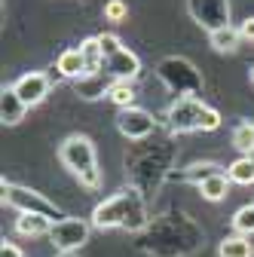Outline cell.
<instances>
[{
  "label": "cell",
  "mask_w": 254,
  "mask_h": 257,
  "mask_svg": "<svg viewBox=\"0 0 254 257\" xmlns=\"http://www.w3.org/2000/svg\"><path fill=\"white\" fill-rule=\"evenodd\" d=\"M205 242L202 227L181 208H172L169 214L156 217L153 223L138 233V248L153 257H190Z\"/></svg>",
  "instance_id": "6da1fadb"
},
{
  "label": "cell",
  "mask_w": 254,
  "mask_h": 257,
  "mask_svg": "<svg viewBox=\"0 0 254 257\" xmlns=\"http://www.w3.org/2000/svg\"><path fill=\"white\" fill-rule=\"evenodd\" d=\"M147 205H144V193H138L135 187H125L119 193H113L110 199L98 202L92 211V227L98 230H129V233H141L147 227Z\"/></svg>",
  "instance_id": "7a4b0ae2"
},
{
  "label": "cell",
  "mask_w": 254,
  "mask_h": 257,
  "mask_svg": "<svg viewBox=\"0 0 254 257\" xmlns=\"http://www.w3.org/2000/svg\"><path fill=\"white\" fill-rule=\"evenodd\" d=\"M172 156H175L172 144H147V141L132 144V150L125 153V172H129L132 187L144 196H150L169 175Z\"/></svg>",
  "instance_id": "3957f363"
},
{
  "label": "cell",
  "mask_w": 254,
  "mask_h": 257,
  "mask_svg": "<svg viewBox=\"0 0 254 257\" xmlns=\"http://www.w3.org/2000/svg\"><path fill=\"white\" fill-rule=\"evenodd\" d=\"M58 159L68 172H74L80 178V184L86 190L101 187V169H98V156H95V144L86 135H71V138L61 141Z\"/></svg>",
  "instance_id": "277c9868"
},
{
  "label": "cell",
  "mask_w": 254,
  "mask_h": 257,
  "mask_svg": "<svg viewBox=\"0 0 254 257\" xmlns=\"http://www.w3.org/2000/svg\"><path fill=\"white\" fill-rule=\"evenodd\" d=\"M166 125L172 135H187V132H214L220 125V113L199 98H178L166 110Z\"/></svg>",
  "instance_id": "5b68a950"
},
{
  "label": "cell",
  "mask_w": 254,
  "mask_h": 257,
  "mask_svg": "<svg viewBox=\"0 0 254 257\" xmlns=\"http://www.w3.org/2000/svg\"><path fill=\"white\" fill-rule=\"evenodd\" d=\"M156 77H160V83L175 92L178 98H199L205 83H202V74L196 71V64L184 58V55H169L163 58L160 64H156Z\"/></svg>",
  "instance_id": "8992f818"
},
{
  "label": "cell",
  "mask_w": 254,
  "mask_h": 257,
  "mask_svg": "<svg viewBox=\"0 0 254 257\" xmlns=\"http://www.w3.org/2000/svg\"><path fill=\"white\" fill-rule=\"evenodd\" d=\"M4 205L19 208V214H46L49 220H65V217H71V214L61 211L55 202H49L43 193L28 190V187H19V184H10V181H4Z\"/></svg>",
  "instance_id": "52a82bcc"
},
{
  "label": "cell",
  "mask_w": 254,
  "mask_h": 257,
  "mask_svg": "<svg viewBox=\"0 0 254 257\" xmlns=\"http://www.w3.org/2000/svg\"><path fill=\"white\" fill-rule=\"evenodd\" d=\"M89 230H92V223L83 220V217H65V220H55L52 223V230H49V245L55 251H77L89 242Z\"/></svg>",
  "instance_id": "ba28073f"
},
{
  "label": "cell",
  "mask_w": 254,
  "mask_h": 257,
  "mask_svg": "<svg viewBox=\"0 0 254 257\" xmlns=\"http://www.w3.org/2000/svg\"><path fill=\"white\" fill-rule=\"evenodd\" d=\"M187 10L208 34L230 25V0H187Z\"/></svg>",
  "instance_id": "9c48e42d"
},
{
  "label": "cell",
  "mask_w": 254,
  "mask_h": 257,
  "mask_svg": "<svg viewBox=\"0 0 254 257\" xmlns=\"http://www.w3.org/2000/svg\"><path fill=\"white\" fill-rule=\"evenodd\" d=\"M116 128H119L122 138H129V141L138 144V141H147L156 132V119L144 107H125V110L116 113Z\"/></svg>",
  "instance_id": "30bf717a"
},
{
  "label": "cell",
  "mask_w": 254,
  "mask_h": 257,
  "mask_svg": "<svg viewBox=\"0 0 254 257\" xmlns=\"http://www.w3.org/2000/svg\"><path fill=\"white\" fill-rule=\"evenodd\" d=\"M49 86H52V80H49V74H40V71H28V74H22L16 83H13V89H16V95L28 104V107H34V104H40L46 95H49Z\"/></svg>",
  "instance_id": "8fae6325"
},
{
  "label": "cell",
  "mask_w": 254,
  "mask_h": 257,
  "mask_svg": "<svg viewBox=\"0 0 254 257\" xmlns=\"http://www.w3.org/2000/svg\"><path fill=\"white\" fill-rule=\"evenodd\" d=\"M104 71L113 77V80H122V83H132L138 74H141V61H138V55L135 52H129V49H119V52H113L110 58H104Z\"/></svg>",
  "instance_id": "7c38bea8"
},
{
  "label": "cell",
  "mask_w": 254,
  "mask_h": 257,
  "mask_svg": "<svg viewBox=\"0 0 254 257\" xmlns=\"http://www.w3.org/2000/svg\"><path fill=\"white\" fill-rule=\"evenodd\" d=\"M113 86V77L107 71H98V74H86L80 80H74V92L86 101H95V98H104Z\"/></svg>",
  "instance_id": "4fadbf2b"
},
{
  "label": "cell",
  "mask_w": 254,
  "mask_h": 257,
  "mask_svg": "<svg viewBox=\"0 0 254 257\" xmlns=\"http://www.w3.org/2000/svg\"><path fill=\"white\" fill-rule=\"evenodd\" d=\"M25 113H28V104L16 95L13 86L0 92V119H4V125H16V122H22Z\"/></svg>",
  "instance_id": "5bb4252c"
},
{
  "label": "cell",
  "mask_w": 254,
  "mask_h": 257,
  "mask_svg": "<svg viewBox=\"0 0 254 257\" xmlns=\"http://www.w3.org/2000/svg\"><path fill=\"white\" fill-rule=\"evenodd\" d=\"M55 71L61 74V77H68V80H80V77H86V61H83V52H80V46L77 49H65L58 55V61H55Z\"/></svg>",
  "instance_id": "9a60e30c"
},
{
  "label": "cell",
  "mask_w": 254,
  "mask_h": 257,
  "mask_svg": "<svg viewBox=\"0 0 254 257\" xmlns=\"http://www.w3.org/2000/svg\"><path fill=\"white\" fill-rule=\"evenodd\" d=\"M52 223L46 214H19L16 217V233L19 236H49Z\"/></svg>",
  "instance_id": "2e32d148"
},
{
  "label": "cell",
  "mask_w": 254,
  "mask_h": 257,
  "mask_svg": "<svg viewBox=\"0 0 254 257\" xmlns=\"http://www.w3.org/2000/svg\"><path fill=\"white\" fill-rule=\"evenodd\" d=\"M80 52H83V61H86V74L104 71V52H101L98 37H86V40L80 43Z\"/></svg>",
  "instance_id": "e0dca14e"
},
{
  "label": "cell",
  "mask_w": 254,
  "mask_h": 257,
  "mask_svg": "<svg viewBox=\"0 0 254 257\" xmlns=\"http://www.w3.org/2000/svg\"><path fill=\"white\" fill-rule=\"evenodd\" d=\"M242 34H239V28L227 25V28H220V31H211L208 34V43L214 46V52H236Z\"/></svg>",
  "instance_id": "ac0fdd59"
},
{
  "label": "cell",
  "mask_w": 254,
  "mask_h": 257,
  "mask_svg": "<svg viewBox=\"0 0 254 257\" xmlns=\"http://www.w3.org/2000/svg\"><path fill=\"white\" fill-rule=\"evenodd\" d=\"M220 257H254V245L248 242V236H227L217 248Z\"/></svg>",
  "instance_id": "d6986e66"
},
{
  "label": "cell",
  "mask_w": 254,
  "mask_h": 257,
  "mask_svg": "<svg viewBox=\"0 0 254 257\" xmlns=\"http://www.w3.org/2000/svg\"><path fill=\"white\" fill-rule=\"evenodd\" d=\"M214 175H220V166L205 159V163H193L190 169H184V172H181V181H190V184L199 187V184H205V181L214 178Z\"/></svg>",
  "instance_id": "ffe728a7"
},
{
  "label": "cell",
  "mask_w": 254,
  "mask_h": 257,
  "mask_svg": "<svg viewBox=\"0 0 254 257\" xmlns=\"http://www.w3.org/2000/svg\"><path fill=\"white\" fill-rule=\"evenodd\" d=\"M227 190H230V178L220 172V175H214V178H208L205 184H199V193H202V199H208V202H220L227 196Z\"/></svg>",
  "instance_id": "44dd1931"
},
{
  "label": "cell",
  "mask_w": 254,
  "mask_h": 257,
  "mask_svg": "<svg viewBox=\"0 0 254 257\" xmlns=\"http://www.w3.org/2000/svg\"><path fill=\"white\" fill-rule=\"evenodd\" d=\"M107 98H110L119 110L135 107V86H132V83H122V80H113V86H110V92H107Z\"/></svg>",
  "instance_id": "7402d4cb"
},
{
  "label": "cell",
  "mask_w": 254,
  "mask_h": 257,
  "mask_svg": "<svg viewBox=\"0 0 254 257\" xmlns=\"http://www.w3.org/2000/svg\"><path fill=\"white\" fill-rule=\"evenodd\" d=\"M233 147L242 150L245 156L254 150V122H251V119H242V122L233 128Z\"/></svg>",
  "instance_id": "603a6c76"
},
{
  "label": "cell",
  "mask_w": 254,
  "mask_h": 257,
  "mask_svg": "<svg viewBox=\"0 0 254 257\" xmlns=\"http://www.w3.org/2000/svg\"><path fill=\"white\" fill-rule=\"evenodd\" d=\"M227 178L233 181V184H254V163H251V159L248 156H239L236 159V163L227 169Z\"/></svg>",
  "instance_id": "cb8c5ba5"
},
{
  "label": "cell",
  "mask_w": 254,
  "mask_h": 257,
  "mask_svg": "<svg viewBox=\"0 0 254 257\" xmlns=\"http://www.w3.org/2000/svg\"><path fill=\"white\" fill-rule=\"evenodd\" d=\"M233 230H236V236H251L254 233V202L251 205H242L233 214Z\"/></svg>",
  "instance_id": "d4e9b609"
},
{
  "label": "cell",
  "mask_w": 254,
  "mask_h": 257,
  "mask_svg": "<svg viewBox=\"0 0 254 257\" xmlns=\"http://www.w3.org/2000/svg\"><path fill=\"white\" fill-rule=\"evenodd\" d=\"M125 16H129V7H125L122 0H110V4H104V19L107 22H122Z\"/></svg>",
  "instance_id": "484cf974"
},
{
  "label": "cell",
  "mask_w": 254,
  "mask_h": 257,
  "mask_svg": "<svg viewBox=\"0 0 254 257\" xmlns=\"http://www.w3.org/2000/svg\"><path fill=\"white\" fill-rule=\"evenodd\" d=\"M98 43H101V52H104V58H110L113 52H119V49H122L116 34H101V37H98Z\"/></svg>",
  "instance_id": "4316f807"
},
{
  "label": "cell",
  "mask_w": 254,
  "mask_h": 257,
  "mask_svg": "<svg viewBox=\"0 0 254 257\" xmlns=\"http://www.w3.org/2000/svg\"><path fill=\"white\" fill-rule=\"evenodd\" d=\"M239 34H242V40H251V43H254V16H248V19L239 25Z\"/></svg>",
  "instance_id": "83f0119b"
},
{
  "label": "cell",
  "mask_w": 254,
  "mask_h": 257,
  "mask_svg": "<svg viewBox=\"0 0 254 257\" xmlns=\"http://www.w3.org/2000/svg\"><path fill=\"white\" fill-rule=\"evenodd\" d=\"M0 257H22V248L13 245V242H4L0 245Z\"/></svg>",
  "instance_id": "f1b7e54d"
},
{
  "label": "cell",
  "mask_w": 254,
  "mask_h": 257,
  "mask_svg": "<svg viewBox=\"0 0 254 257\" xmlns=\"http://www.w3.org/2000/svg\"><path fill=\"white\" fill-rule=\"evenodd\" d=\"M248 159H251V163H254V150H251V153H248Z\"/></svg>",
  "instance_id": "f546056e"
},
{
  "label": "cell",
  "mask_w": 254,
  "mask_h": 257,
  "mask_svg": "<svg viewBox=\"0 0 254 257\" xmlns=\"http://www.w3.org/2000/svg\"><path fill=\"white\" fill-rule=\"evenodd\" d=\"M251 83H254V68H251Z\"/></svg>",
  "instance_id": "4dcf8cb0"
}]
</instances>
